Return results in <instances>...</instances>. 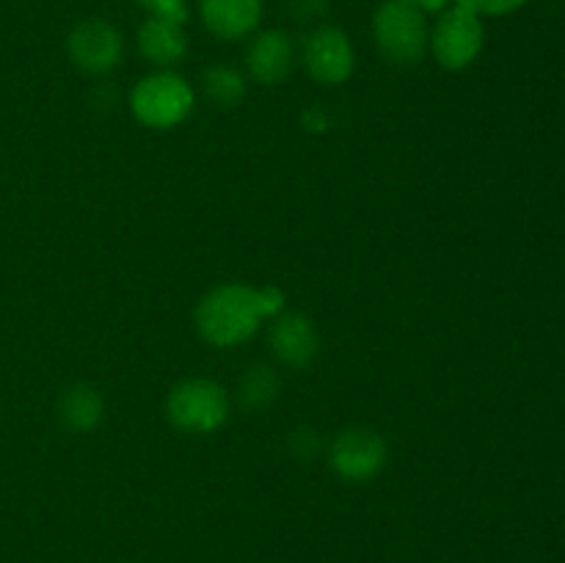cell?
Wrapping results in <instances>:
<instances>
[{"mask_svg":"<svg viewBox=\"0 0 565 563\" xmlns=\"http://www.w3.org/2000/svg\"><path fill=\"white\" fill-rule=\"evenodd\" d=\"M452 3L475 11L478 17H505L522 9L527 0H452Z\"/></svg>","mask_w":565,"mask_h":563,"instance_id":"obj_16","label":"cell"},{"mask_svg":"<svg viewBox=\"0 0 565 563\" xmlns=\"http://www.w3.org/2000/svg\"><path fill=\"white\" fill-rule=\"evenodd\" d=\"M301 61L312 81L323 83V86H340L353 75L356 53H353V44L345 31L334 25H320L303 39Z\"/></svg>","mask_w":565,"mask_h":563,"instance_id":"obj_6","label":"cell"},{"mask_svg":"<svg viewBox=\"0 0 565 563\" xmlns=\"http://www.w3.org/2000/svg\"><path fill=\"white\" fill-rule=\"evenodd\" d=\"M138 53L149 61V64L169 70V66L180 64L188 53V36L185 25L166 17L149 14L138 28Z\"/></svg>","mask_w":565,"mask_h":563,"instance_id":"obj_12","label":"cell"},{"mask_svg":"<svg viewBox=\"0 0 565 563\" xmlns=\"http://www.w3.org/2000/svg\"><path fill=\"white\" fill-rule=\"evenodd\" d=\"M166 414L185 434H213L230 417V395L210 379H185L166 397Z\"/></svg>","mask_w":565,"mask_h":563,"instance_id":"obj_5","label":"cell"},{"mask_svg":"<svg viewBox=\"0 0 565 563\" xmlns=\"http://www.w3.org/2000/svg\"><path fill=\"white\" fill-rule=\"evenodd\" d=\"M130 108L143 127L169 130L191 116L193 88L177 72L160 70L136 83L130 94Z\"/></svg>","mask_w":565,"mask_h":563,"instance_id":"obj_3","label":"cell"},{"mask_svg":"<svg viewBox=\"0 0 565 563\" xmlns=\"http://www.w3.org/2000/svg\"><path fill=\"white\" fill-rule=\"evenodd\" d=\"M265 320L259 287L230 282L210 290L196 307V329L210 346L232 348L257 334Z\"/></svg>","mask_w":565,"mask_h":563,"instance_id":"obj_1","label":"cell"},{"mask_svg":"<svg viewBox=\"0 0 565 563\" xmlns=\"http://www.w3.org/2000/svg\"><path fill=\"white\" fill-rule=\"evenodd\" d=\"M287 6H290V14L301 22L318 20L329 11V0H287Z\"/></svg>","mask_w":565,"mask_h":563,"instance_id":"obj_18","label":"cell"},{"mask_svg":"<svg viewBox=\"0 0 565 563\" xmlns=\"http://www.w3.org/2000/svg\"><path fill=\"white\" fill-rule=\"evenodd\" d=\"M246 66L254 81L263 86H276V83L287 81L296 66V42L281 28L257 33L246 50Z\"/></svg>","mask_w":565,"mask_h":563,"instance_id":"obj_9","label":"cell"},{"mask_svg":"<svg viewBox=\"0 0 565 563\" xmlns=\"http://www.w3.org/2000/svg\"><path fill=\"white\" fill-rule=\"evenodd\" d=\"M430 28L419 9L406 0H384L373 14V39L392 64L412 66L428 53Z\"/></svg>","mask_w":565,"mask_h":563,"instance_id":"obj_2","label":"cell"},{"mask_svg":"<svg viewBox=\"0 0 565 563\" xmlns=\"http://www.w3.org/2000/svg\"><path fill=\"white\" fill-rule=\"evenodd\" d=\"M138 3H141L149 14L166 17V20L180 22V25H185L188 14H191V11H188V0H138Z\"/></svg>","mask_w":565,"mask_h":563,"instance_id":"obj_17","label":"cell"},{"mask_svg":"<svg viewBox=\"0 0 565 563\" xmlns=\"http://www.w3.org/2000/svg\"><path fill=\"white\" fill-rule=\"evenodd\" d=\"M103 395H99L92 384L70 386L58 401L61 423L70 431H77V434H86V431L97 428V425L103 423Z\"/></svg>","mask_w":565,"mask_h":563,"instance_id":"obj_13","label":"cell"},{"mask_svg":"<svg viewBox=\"0 0 565 563\" xmlns=\"http://www.w3.org/2000/svg\"><path fill=\"white\" fill-rule=\"evenodd\" d=\"M202 88L210 103L221 105V108H232V105H237L246 97V77L235 66L215 64L204 70Z\"/></svg>","mask_w":565,"mask_h":563,"instance_id":"obj_14","label":"cell"},{"mask_svg":"<svg viewBox=\"0 0 565 563\" xmlns=\"http://www.w3.org/2000/svg\"><path fill=\"white\" fill-rule=\"evenodd\" d=\"M329 461L340 478L364 484L375 478L386 464L384 436L370 428H345L334 436L329 447Z\"/></svg>","mask_w":565,"mask_h":563,"instance_id":"obj_7","label":"cell"},{"mask_svg":"<svg viewBox=\"0 0 565 563\" xmlns=\"http://www.w3.org/2000/svg\"><path fill=\"white\" fill-rule=\"evenodd\" d=\"M292 442H296V456L301 458H312L320 447V439L309 428L298 431V434L292 436Z\"/></svg>","mask_w":565,"mask_h":563,"instance_id":"obj_19","label":"cell"},{"mask_svg":"<svg viewBox=\"0 0 565 563\" xmlns=\"http://www.w3.org/2000/svg\"><path fill=\"white\" fill-rule=\"evenodd\" d=\"M263 0H199V17L213 36L237 42L263 22Z\"/></svg>","mask_w":565,"mask_h":563,"instance_id":"obj_11","label":"cell"},{"mask_svg":"<svg viewBox=\"0 0 565 563\" xmlns=\"http://www.w3.org/2000/svg\"><path fill=\"white\" fill-rule=\"evenodd\" d=\"M486 44L483 17L463 6H447L439 11V20L430 28L428 50L434 53L436 64L450 72H461L478 61Z\"/></svg>","mask_w":565,"mask_h":563,"instance_id":"obj_4","label":"cell"},{"mask_svg":"<svg viewBox=\"0 0 565 563\" xmlns=\"http://www.w3.org/2000/svg\"><path fill=\"white\" fill-rule=\"evenodd\" d=\"M268 346L281 364L303 370L318 357L320 342L318 331H315L312 320L307 315L285 312L274 318V326L268 331Z\"/></svg>","mask_w":565,"mask_h":563,"instance_id":"obj_10","label":"cell"},{"mask_svg":"<svg viewBox=\"0 0 565 563\" xmlns=\"http://www.w3.org/2000/svg\"><path fill=\"white\" fill-rule=\"evenodd\" d=\"M279 395V375L268 364H252L241 379V401L248 408H268Z\"/></svg>","mask_w":565,"mask_h":563,"instance_id":"obj_15","label":"cell"},{"mask_svg":"<svg viewBox=\"0 0 565 563\" xmlns=\"http://www.w3.org/2000/svg\"><path fill=\"white\" fill-rule=\"evenodd\" d=\"M406 3H412L414 9H419L423 14H430V11H436V14H439V11H445L452 0H406Z\"/></svg>","mask_w":565,"mask_h":563,"instance_id":"obj_20","label":"cell"},{"mask_svg":"<svg viewBox=\"0 0 565 563\" xmlns=\"http://www.w3.org/2000/svg\"><path fill=\"white\" fill-rule=\"evenodd\" d=\"M66 53L77 70L105 75L121 61L125 39L108 20H83L66 36Z\"/></svg>","mask_w":565,"mask_h":563,"instance_id":"obj_8","label":"cell"}]
</instances>
